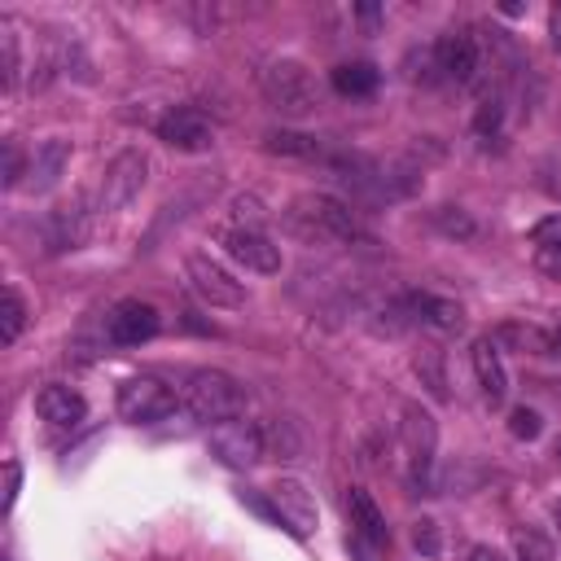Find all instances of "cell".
<instances>
[{"mask_svg":"<svg viewBox=\"0 0 561 561\" xmlns=\"http://www.w3.org/2000/svg\"><path fill=\"white\" fill-rule=\"evenodd\" d=\"M408 79H412V83H425V88L443 83V66H438V48H434V44L408 57Z\"/></svg>","mask_w":561,"mask_h":561,"instance_id":"29","label":"cell"},{"mask_svg":"<svg viewBox=\"0 0 561 561\" xmlns=\"http://www.w3.org/2000/svg\"><path fill=\"white\" fill-rule=\"evenodd\" d=\"M469 364H473V377H478V390L491 408H500L508 399V373H504V359H500V342L495 337H473L469 346Z\"/></svg>","mask_w":561,"mask_h":561,"instance_id":"16","label":"cell"},{"mask_svg":"<svg viewBox=\"0 0 561 561\" xmlns=\"http://www.w3.org/2000/svg\"><path fill=\"white\" fill-rule=\"evenodd\" d=\"M145 180H149V158H145L140 149L114 153V158L105 162L101 184H96V210H105V215L123 210V206L145 188Z\"/></svg>","mask_w":561,"mask_h":561,"instance_id":"6","label":"cell"},{"mask_svg":"<svg viewBox=\"0 0 561 561\" xmlns=\"http://www.w3.org/2000/svg\"><path fill=\"white\" fill-rule=\"evenodd\" d=\"M548 22H552V44H557V48H561V4H557V9H552V18H548Z\"/></svg>","mask_w":561,"mask_h":561,"instance_id":"41","label":"cell"},{"mask_svg":"<svg viewBox=\"0 0 561 561\" xmlns=\"http://www.w3.org/2000/svg\"><path fill=\"white\" fill-rule=\"evenodd\" d=\"M206 447H210V456H215L224 469H237V473L254 469V465L267 456V438H263V430H259L254 421H245V416H232V421L210 425Z\"/></svg>","mask_w":561,"mask_h":561,"instance_id":"5","label":"cell"},{"mask_svg":"<svg viewBox=\"0 0 561 561\" xmlns=\"http://www.w3.org/2000/svg\"><path fill=\"white\" fill-rule=\"evenodd\" d=\"M535 267L561 280V219H548L535 228Z\"/></svg>","mask_w":561,"mask_h":561,"instance_id":"24","label":"cell"},{"mask_svg":"<svg viewBox=\"0 0 561 561\" xmlns=\"http://www.w3.org/2000/svg\"><path fill=\"white\" fill-rule=\"evenodd\" d=\"M346 517H351V535L368 539L373 548L390 543V526H386V513L377 508V500H373L364 486H346Z\"/></svg>","mask_w":561,"mask_h":561,"instance_id":"18","label":"cell"},{"mask_svg":"<svg viewBox=\"0 0 561 561\" xmlns=\"http://www.w3.org/2000/svg\"><path fill=\"white\" fill-rule=\"evenodd\" d=\"M263 438H272V447H276L280 456H298V451H302V434L294 430V421H272V434L263 430Z\"/></svg>","mask_w":561,"mask_h":561,"instance_id":"32","label":"cell"},{"mask_svg":"<svg viewBox=\"0 0 561 561\" xmlns=\"http://www.w3.org/2000/svg\"><path fill=\"white\" fill-rule=\"evenodd\" d=\"M66 162H70V140H66V136H48V140L35 145V153H31L26 188H31V193H48V188H57Z\"/></svg>","mask_w":561,"mask_h":561,"instance_id":"19","label":"cell"},{"mask_svg":"<svg viewBox=\"0 0 561 561\" xmlns=\"http://www.w3.org/2000/svg\"><path fill=\"white\" fill-rule=\"evenodd\" d=\"M399 302L408 311V324H421L434 333H456L465 324V311L451 298H438L430 289H408V294H399Z\"/></svg>","mask_w":561,"mask_h":561,"instance_id":"15","label":"cell"},{"mask_svg":"<svg viewBox=\"0 0 561 561\" xmlns=\"http://www.w3.org/2000/svg\"><path fill=\"white\" fill-rule=\"evenodd\" d=\"M508 434L530 443V438H539V434H543V416H539L535 408H513V412H508Z\"/></svg>","mask_w":561,"mask_h":561,"instance_id":"30","label":"cell"},{"mask_svg":"<svg viewBox=\"0 0 561 561\" xmlns=\"http://www.w3.org/2000/svg\"><path fill=\"white\" fill-rule=\"evenodd\" d=\"M539 188L561 202V162H557V158H543V162H539Z\"/></svg>","mask_w":561,"mask_h":561,"instance_id":"37","label":"cell"},{"mask_svg":"<svg viewBox=\"0 0 561 561\" xmlns=\"http://www.w3.org/2000/svg\"><path fill=\"white\" fill-rule=\"evenodd\" d=\"M263 145H267L272 153L307 158V162H329V158H333V153H329L316 136H307V131H267V136H263Z\"/></svg>","mask_w":561,"mask_h":561,"instance_id":"21","label":"cell"},{"mask_svg":"<svg viewBox=\"0 0 561 561\" xmlns=\"http://www.w3.org/2000/svg\"><path fill=\"white\" fill-rule=\"evenodd\" d=\"M259 83H263L267 105L280 110V114H289V118H302V114H311V110L320 105V83H316V75H311L302 61H294V57L267 61L263 75H259Z\"/></svg>","mask_w":561,"mask_h":561,"instance_id":"3","label":"cell"},{"mask_svg":"<svg viewBox=\"0 0 561 561\" xmlns=\"http://www.w3.org/2000/svg\"><path fill=\"white\" fill-rule=\"evenodd\" d=\"M44 237H48L53 250H75V245H83V241H88V206H83V202H70V206L48 210Z\"/></svg>","mask_w":561,"mask_h":561,"instance_id":"20","label":"cell"},{"mask_svg":"<svg viewBox=\"0 0 561 561\" xmlns=\"http://www.w3.org/2000/svg\"><path fill=\"white\" fill-rule=\"evenodd\" d=\"M517 561H552V543L539 530H517Z\"/></svg>","mask_w":561,"mask_h":561,"instance_id":"31","label":"cell"},{"mask_svg":"<svg viewBox=\"0 0 561 561\" xmlns=\"http://www.w3.org/2000/svg\"><path fill=\"white\" fill-rule=\"evenodd\" d=\"M35 412H39L53 430H75V425L88 416V399H83L75 386L53 381V386H44V390L35 394Z\"/></svg>","mask_w":561,"mask_h":561,"instance_id":"17","label":"cell"},{"mask_svg":"<svg viewBox=\"0 0 561 561\" xmlns=\"http://www.w3.org/2000/svg\"><path fill=\"white\" fill-rule=\"evenodd\" d=\"M351 552H355V561H373V543L359 535H351Z\"/></svg>","mask_w":561,"mask_h":561,"instance_id":"39","label":"cell"},{"mask_svg":"<svg viewBox=\"0 0 561 561\" xmlns=\"http://www.w3.org/2000/svg\"><path fill=\"white\" fill-rule=\"evenodd\" d=\"M18 75H22V48H18V26L9 18H0V79H4V92L18 88Z\"/></svg>","mask_w":561,"mask_h":561,"instance_id":"25","label":"cell"},{"mask_svg":"<svg viewBox=\"0 0 561 561\" xmlns=\"http://www.w3.org/2000/svg\"><path fill=\"white\" fill-rule=\"evenodd\" d=\"M280 224H285L289 237H298L307 245H342V241L359 237L355 210L333 193H298L280 210Z\"/></svg>","mask_w":561,"mask_h":561,"instance_id":"1","label":"cell"},{"mask_svg":"<svg viewBox=\"0 0 561 561\" xmlns=\"http://www.w3.org/2000/svg\"><path fill=\"white\" fill-rule=\"evenodd\" d=\"M412 543H416V552H425V557H438V522L434 517H421L416 526H412Z\"/></svg>","mask_w":561,"mask_h":561,"instance_id":"34","label":"cell"},{"mask_svg":"<svg viewBox=\"0 0 561 561\" xmlns=\"http://www.w3.org/2000/svg\"><path fill=\"white\" fill-rule=\"evenodd\" d=\"M22 175H31V167H22V153H18V145L9 140V145H4V188H18Z\"/></svg>","mask_w":561,"mask_h":561,"instance_id":"35","label":"cell"},{"mask_svg":"<svg viewBox=\"0 0 561 561\" xmlns=\"http://www.w3.org/2000/svg\"><path fill=\"white\" fill-rule=\"evenodd\" d=\"M399 443H403V465H408V486L421 495L434 482V460H438V421L421 403H403L399 421Z\"/></svg>","mask_w":561,"mask_h":561,"instance_id":"4","label":"cell"},{"mask_svg":"<svg viewBox=\"0 0 561 561\" xmlns=\"http://www.w3.org/2000/svg\"><path fill=\"white\" fill-rule=\"evenodd\" d=\"M355 18H359L364 26H377V18H381V9H377V4H359V9H355Z\"/></svg>","mask_w":561,"mask_h":561,"instance_id":"40","label":"cell"},{"mask_svg":"<svg viewBox=\"0 0 561 561\" xmlns=\"http://www.w3.org/2000/svg\"><path fill=\"white\" fill-rule=\"evenodd\" d=\"M491 337L504 342V346H513V351H522V355H539V359H557L561 355V329L539 324V320H526V316L504 320Z\"/></svg>","mask_w":561,"mask_h":561,"instance_id":"14","label":"cell"},{"mask_svg":"<svg viewBox=\"0 0 561 561\" xmlns=\"http://www.w3.org/2000/svg\"><path fill=\"white\" fill-rule=\"evenodd\" d=\"M175 412V394L158 377H127L118 386V416L131 425H158Z\"/></svg>","mask_w":561,"mask_h":561,"instance_id":"10","label":"cell"},{"mask_svg":"<svg viewBox=\"0 0 561 561\" xmlns=\"http://www.w3.org/2000/svg\"><path fill=\"white\" fill-rule=\"evenodd\" d=\"M18 491H22V465L9 456V460H4V513H13Z\"/></svg>","mask_w":561,"mask_h":561,"instance_id":"36","label":"cell"},{"mask_svg":"<svg viewBox=\"0 0 561 561\" xmlns=\"http://www.w3.org/2000/svg\"><path fill=\"white\" fill-rule=\"evenodd\" d=\"M552 517H557V526H561V500H557V504H552Z\"/></svg>","mask_w":561,"mask_h":561,"instance_id":"42","label":"cell"},{"mask_svg":"<svg viewBox=\"0 0 561 561\" xmlns=\"http://www.w3.org/2000/svg\"><path fill=\"white\" fill-rule=\"evenodd\" d=\"M263 202L259 197H250V193H241V197H232V224H241V228H263Z\"/></svg>","mask_w":561,"mask_h":561,"instance_id":"33","label":"cell"},{"mask_svg":"<svg viewBox=\"0 0 561 561\" xmlns=\"http://www.w3.org/2000/svg\"><path fill=\"white\" fill-rule=\"evenodd\" d=\"M267 500L276 504V517H280V526H285L289 535L307 539V535L316 530L320 508H316V495L307 491L302 478H276V482L267 486Z\"/></svg>","mask_w":561,"mask_h":561,"instance_id":"11","label":"cell"},{"mask_svg":"<svg viewBox=\"0 0 561 561\" xmlns=\"http://www.w3.org/2000/svg\"><path fill=\"white\" fill-rule=\"evenodd\" d=\"M377 66L373 61H342V66H333V88L342 92V96H373L377 92Z\"/></svg>","mask_w":561,"mask_h":561,"instance_id":"23","label":"cell"},{"mask_svg":"<svg viewBox=\"0 0 561 561\" xmlns=\"http://www.w3.org/2000/svg\"><path fill=\"white\" fill-rule=\"evenodd\" d=\"M219 245L232 263H241L245 272H259V276H276L280 272V245L263 232V228H241V224H224L219 228Z\"/></svg>","mask_w":561,"mask_h":561,"instance_id":"7","label":"cell"},{"mask_svg":"<svg viewBox=\"0 0 561 561\" xmlns=\"http://www.w3.org/2000/svg\"><path fill=\"white\" fill-rule=\"evenodd\" d=\"M430 224H434L443 237H451V241H473V237H478L473 215L460 210V206H438V210H430Z\"/></svg>","mask_w":561,"mask_h":561,"instance_id":"27","label":"cell"},{"mask_svg":"<svg viewBox=\"0 0 561 561\" xmlns=\"http://www.w3.org/2000/svg\"><path fill=\"white\" fill-rule=\"evenodd\" d=\"M500 131H504V96L491 92V96H482V105L473 114V136H478V145H491V140H500Z\"/></svg>","mask_w":561,"mask_h":561,"instance_id":"26","label":"cell"},{"mask_svg":"<svg viewBox=\"0 0 561 561\" xmlns=\"http://www.w3.org/2000/svg\"><path fill=\"white\" fill-rule=\"evenodd\" d=\"M158 140H167V145L180 149V153H202V149L215 145V131H210V123H206L202 110H193V105H171V110L158 118Z\"/></svg>","mask_w":561,"mask_h":561,"instance_id":"12","label":"cell"},{"mask_svg":"<svg viewBox=\"0 0 561 561\" xmlns=\"http://www.w3.org/2000/svg\"><path fill=\"white\" fill-rule=\"evenodd\" d=\"M26 329V298L18 294V285H4V307H0V342L13 346Z\"/></svg>","mask_w":561,"mask_h":561,"instance_id":"28","label":"cell"},{"mask_svg":"<svg viewBox=\"0 0 561 561\" xmlns=\"http://www.w3.org/2000/svg\"><path fill=\"white\" fill-rule=\"evenodd\" d=\"M465 561H508V557H504V552H500V548H491V543H473V548H469V557H465Z\"/></svg>","mask_w":561,"mask_h":561,"instance_id":"38","label":"cell"},{"mask_svg":"<svg viewBox=\"0 0 561 561\" xmlns=\"http://www.w3.org/2000/svg\"><path fill=\"white\" fill-rule=\"evenodd\" d=\"M438 66H443V79H451V83H473L478 79V70H482V44H478V35L473 31H447V35H438Z\"/></svg>","mask_w":561,"mask_h":561,"instance_id":"13","label":"cell"},{"mask_svg":"<svg viewBox=\"0 0 561 561\" xmlns=\"http://www.w3.org/2000/svg\"><path fill=\"white\" fill-rule=\"evenodd\" d=\"M184 276L193 285V294L206 298L210 307H245V285L219 259H210L206 250H193L184 259Z\"/></svg>","mask_w":561,"mask_h":561,"instance_id":"8","label":"cell"},{"mask_svg":"<svg viewBox=\"0 0 561 561\" xmlns=\"http://www.w3.org/2000/svg\"><path fill=\"white\" fill-rule=\"evenodd\" d=\"M184 408L206 425L232 421L245 408V386L224 368H193L184 381Z\"/></svg>","mask_w":561,"mask_h":561,"instance_id":"2","label":"cell"},{"mask_svg":"<svg viewBox=\"0 0 561 561\" xmlns=\"http://www.w3.org/2000/svg\"><path fill=\"white\" fill-rule=\"evenodd\" d=\"M162 329V316L153 302H140V298H118L110 311H105V342L110 346H145L153 342Z\"/></svg>","mask_w":561,"mask_h":561,"instance_id":"9","label":"cell"},{"mask_svg":"<svg viewBox=\"0 0 561 561\" xmlns=\"http://www.w3.org/2000/svg\"><path fill=\"white\" fill-rule=\"evenodd\" d=\"M412 373L421 377V386L434 394V399H447V368H443V346L434 342H421L412 351Z\"/></svg>","mask_w":561,"mask_h":561,"instance_id":"22","label":"cell"}]
</instances>
